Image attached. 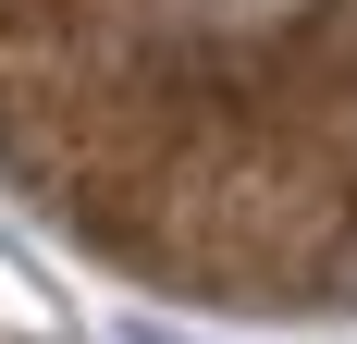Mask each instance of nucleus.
Wrapping results in <instances>:
<instances>
[{"mask_svg": "<svg viewBox=\"0 0 357 344\" xmlns=\"http://www.w3.org/2000/svg\"><path fill=\"white\" fill-rule=\"evenodd\" d=\"M345 246H357V197H345ZM345 283H357V258H345Z\"/></svg>", "mask_w": 357, "mask_h": 344, "instance_id": "obj_1", "label": "nucleus"}]
</instances>
